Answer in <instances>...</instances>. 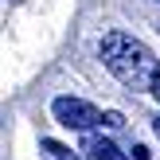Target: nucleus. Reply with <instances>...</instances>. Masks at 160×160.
<instances>
[{
  "label": "nucleus",
  "instance_id": "2",
  "mask_svg": "<svg viewBox=\"0 0 160 160\" xmlns=\"http://www.w3.org/2000/svg\"><path fill=\"white\" fill-rule=\"evenodd\" d=\"M51 113H55V121L59 125H67V129H94V125H102V113L90 106V102H82V98H55L51 102Z\"/></svg>",
  "mask_w": 160,
  "mask_h": 160
},
{
  "label": "nucleus",
  "instance_id": "4",
  "mask_svg": "<svg viewBox=\"0 0 160 160\" xmlns=\"http://www.w3.org/2000/svg\"><path fill=\"white\" fill-rule=\"evenodd\" d=\"M39 156H43V160H82L78 152H70L67 145H59V141H51V137L39 141Z\"/></svg>",
  "mask_w": 160,
  "mask_h": 160
},
{
  "label": "nucleus",
  "instance_id": "3",
  "mask_svg": "<svg viewBox=\"0 0 160 160\" xmlns=\"http://www.w3.org/2000/svg\"><path fill=\"white\" fill-rule=\"evenodd\" d=\"M82 152L90 160H129L109 137H98V133H86V137H82Z\"/></svg>",
  "mask_w": 160,
  "mask_h": 160
},
{
  "label": "nucleus",
  "instance_id": "6",
  "mask_svg": "<svg viewBox=\"0 0 160 160\" xmlns=\"http://www.w3.org/2000/svg\"><path fill=\"white\" fill-rule=\"evenodd\" d=\"M152 94H156V102H160V74H156V82H152Z\"/></svg>",
  "mask_w": 160,
  "mask_h": 160
},
{
  "label": "nucleus",
  "instance_id": "7",
  "mask_svg": "<svg viewBox=\"0 0 160 160\" xmlns=\"http://www.w3.org/2000/svg\"><path fill=\"white\" fill-rule=\"evenodd\" d=\"M156 137H160V117H156Z\"/></svg>",
  "mask_w": 160,
  "mask_h": 160
},
{
  "label": "nucleus",
  "instance_id": "1",
  "mask_svg": "<svg viewBox=\"0 0 160 160\" xmlns=\"http://www.w3.org/2000/svg\"><path fill=\"white\" fill-rule=\"evenodd\" d=\"M102 62H106L109 74H113L125 90H133V94L137 90H152V82L160 74V62L152 59V51H148L141 39L125 35V31L102 35Z\"/></svg>",
  "mask_w": 160,
  "mask_h": 160
},
{
  "label": "nucleus",
  "instance_id": "5",
  "mask_svg": "<svg viewBox=\"0 0 160 160\" xmlns=\"http://www.w3.org/2000/svg\"><path fill=\"white\" fill-rule=\"evenodd\" d=\"M102 125H109V129H121V125H125V117L117 113V109H109V113H102Z\"/></svg>",
  "mask_w": 160,
  "mask_h": 160
}]
</instances>
